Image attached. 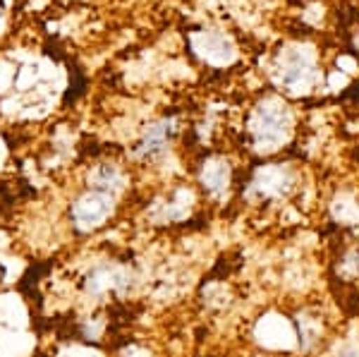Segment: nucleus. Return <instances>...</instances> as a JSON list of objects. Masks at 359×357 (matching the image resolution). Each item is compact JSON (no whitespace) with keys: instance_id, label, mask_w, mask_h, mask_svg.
<instances>
[{"instance_id":"1","label":"nucleus","mask_w":359,"mask_h":357,"mask_svg":"<svg viewBox=\"0 0 359 357\" xmlns=\"http://www.w3.org/2000/svg\"><path fill=\"white\" fill-rule=\"evenodd\" d=\"M292 111L278 96L264 99L254 108L252 120H249V132L259 151H276L278 147H283L292 137Z\"/></svg>"},{"instance_id":"2","label":"nucleus","mask_w":359,"mask_h":357,"mask_svg":"<svg viewBox=\"0 0 359 357\" xmlns=\"http://www.w3.org/2000/svg\"><path fill=\"white\" fill-rule=\"evenodd\" d=\"M276 79L292 94L311 91L318 82V65L316 53L311 46H285L276 58Z\"/></svg>"},{"instance_id":"3","label":"nucleus","mask_w":359,"mask_h":357,"mask_svg":"<svg viewBox=\"0 0 359 357\" xmlns=\"http://www.w3.org/2000/svg\"><path fill=\"white\" fill-rule=\"evenodd\" d=\"M111 209H113V199L111 194L106 192H94V194H86L84 199H79L72 209V218L79 228L89 230V228H96L111 216Z\"/></svg>"},{"instance_id":"4","label":"nucleus","mask_w":359,"mask_h":357,"mask_svg":"<svg viewBox=\"0 0 359 357\" xmlns=\"http://www.w3.org/2000/svg\"><path fill=\"white\" fill-rule=\"evenodd\" d=\"M204 185L211 189L213 194H221L230 185V168L223 161H213L204 170Z\"/></svg>"}]
</instances>
